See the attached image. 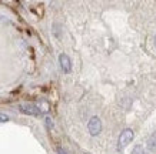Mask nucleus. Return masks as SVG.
I'll use <instances>...</instances> for the list:
<instances>
[{"instance_id": "obj_2", "label": "nucleus", "mask_w": 156, "mask_h": 154, "mask_svg": "<svg viewBox=\"0 0 156 154\" xmlns=\"http://www.w3.org/2000/svg\"><path fill=\"white\" fill-rule=\"evenodd\" d=\"M87 130L92 135H98L102 130V121H100L99 117H92L89 120V124H87Z\"/></svg>"}, {"instance_id": "obj_5", "label": "nucleus", "mask_w": 156, "mask_h": 154, "mask_svg": "<svg viewBox=\"0 0 156 154\" xmlns=\"http://www.w3.org/2000/svg\"><path fill=\"white\" fill-rule=\"evenodd\" d=\"M147 150L151 151V153H156V133H153V134L147 139Z\"/></svg>"}, {"instance_id": "obj_4", "label": "nucleus", "mask_w": 156, "mask_h": 154, "mask_svg": "<svg viewBox=\"0 0 156 154\" xmlns=\"http://www.w3.org/2000/svg\"><path fill=\"white\" fill-rule=\"evenodd\" d=\"M59 61H60V67H62V70H63V73H70V70H72L70 59L66 54H60Z\"/></svg>"}, {"instance_id": "obj_7", "label": "nucleus", "mask_w": 156, "mask_h": 154, "mask_svg": "<svg viewBox=\"0 0 156 154\" xmlns=\"http://www.w3.org/2000/svg\"><path fill=\"white\" fill-rule=\"evenodd\" d=\"M6 121H9V117L3 114V113H0V123H6Z\"/></svg>"}, {"instance_id": "obj_8", "label": "nucleus", "mask_w": 156, "mask_h": 154, "mask_svg": "<svg viewBox=\"0 0 156 154\" xmlns=\"http://www.w3.org/2000/svg\"><path fill=\"white\" fill-rule=\"evenodd\" d=\"M46 126H48L49 128H52V127H53V123H52V120H50L49 117H48V118H46Z\"/></svg>"}, {"instance_id": "obj_1", "label": "nucleus", "mask_w": 156, "mask_h": 154, "mask_svg": "<svg viewBox=\"0 0 156 154\" xmlns=\"http://www.w3.org/2000/svg\"><path fill=\"white\" fill-rule=\"evenodd\" d=\"M19 110L23 114H29V116H40L42 114V110L40 107H37L36 104H30V103H24V104H20Z\"/></svg>"}, {"instance_id": "obj_3", "label": "nucleus", "mask_w": 156, "mask_h": 154, "mask_svg": "<svg viewBox=\"0 0 156 154\" xmlns=\"http://www.w3.org/2000/svg\"><path fill=\"white\" fill-rule=\"evenodd\" d=\"M132 140H133V131L130 128H126L119 137V147H126L128 144H130Z\"/></svg>"}, {"instance_id": "obj_9", "label": "nucleus", "mask_w": 156, "mask_h": 154, "mask_svg": "<svg viewBox=\"0 0 156 154\" xmlns=\"http://www.w3.org/2000/svg\"><path fill=\"white\" fill-rule=\"evenodd\" d=\"M155 46H156V36H155Z\"/></svg>"}, {"instance_id": "obj_6", "label": "nucleus", "mask_w": 156, "mask_h": 154, "mask_svg": "<svg viewBox=\"0 0 156 154\" xmlns=\"http://www.w3.org/2000/svg\"><path fill=\"white\" fill-rule=\"evenodd\" d=\"M132 154H146V151H145V149H143V145L136 144L132 150Z\"/></svg>"}]
</instances>
